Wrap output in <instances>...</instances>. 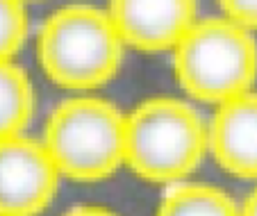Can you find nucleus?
Instances as JSON below:
<instances>
[{
	"label": "nucleus",
	"mask_w": 257,
	"mask_h": 216,
	"mask_svg": "<svg viewBox=\"0 0 257 216\" xmlns=\"http://www.w3.org/2000/svg\"><path fill=\"white\" fill-rule=\"evenodd\" d=\"M123 46L105 10L89 3L64 5L37 34V57L50 82L66 91L91 93L114 80Z\"/></svg>",
	"instance_id": "obj_1"
},
{
	"label": "nucleus",
	"mask_w": 257,
	"mask_h": 216,
	"mask_svg": "<svg viewBox=\"0 0 257 216\" xmlns=\"http://www.w3.org/2000/svg\"><path fill=\"white\" fill-rule=\"evenodd\" d=\"M207 155V123L178 98H151L125 114L123 166L151 184L182 182Z\"/></svg>",
	"instance_id": "obj_2"
},
{
	"label": "nucleus",
	"mask_w": 257,
	"mask_h": 216,
	"mask_svg": "<svg viewBox=\"0 0 257 216\" xmlns=\"http://www.w3.org/2000/svg\"><path fill=\"white\" fill-rule=\"evenodd\" d=\"M180 89L205 105H223L252 91L257 80V39L225 19H196L171 50Z\"/></svg>",
	"instance_id": "obj_3"
},
{
	"label": "nucleus",
	"mask_w": 257,
	"mask_h": 216,
	"mask_svg": "<svg viewBox=\"0 0 257 216\" xmlns=\"http://www.w3.org/2000/svg\"><path fill=\"white\" fill-rule=\"evenodd\" d=\"M125 114L105 98L80 93L50 112L44 144L59 178L93 184L123 166Z\"/></svg>",
	"instance_id": "obj_4"
},
{
	"label": "nucleus",
	"mask_w": 257,
	"mask_h": 216,
	"mask_svg": "<svg viewBox=\"0 0 257 216\" xmlns=\"http://www.w3.org/2000/svg\"><path fill=\"white\" fill-rule=\"evenodd\" d=\"M59 189V173L41 141L0 139V216H41Z\"/></svg>",
	"instance_id": "obj_5"
},
{
	"label": "nucleus",
	"mask_w": 257,
	"mask_h": 216,
	"mask_svg": "<svg viewBox=\"0 0 257 216\" xmlns=\"http://www.w3.org/2000/svg\"><path fill=\"white\" fill-rule=\"evenodd\" d=\"M105 12L123 46L139 53H171L198 19V0H109Z\"/></svg>",
	"instance_id": "obj_6"
},
{
	"label": "nucleus",
	"mask_w": 257,
	"mask_h": 216,
	"mask_svg": "<svg viewBox=\"0 0 257 216\" xmlns=\"http://www.w3.org/2000/svg\"><path fill=\"white\" fill-rule=\"evenodd\" d=\"M207 153L225 173L257 180V93L246 91L218 105L207 123Z\"/></svg>",
	"instance_id": "obj_7"
},
{
	"label": "nucleus",
	"mask_w": 257,
	"mask_h": 216,
	"mask_svg": "<svg viewBox=\"0 0 257 216\" xmlns=\"http://www.w3.org/2000/svg\"><path fill=\"white\" fill-rule=\"evenodd\" d=\"M155 216H239V205L214 184L182 180L166 187Z\"/></svg>",
	"instance_id": "obj_8"
},
{
	"label": "nucleus",
	"mask_w": 257,
	"mask_h": 216,
	"mask_svg": "<svg viewBox=\"0 0 257 216\" xmlns=\"http://www.w3.org/2000/svg\"><path fill=\"white\" fill-rule=\"evenodd\" d=\"M34 105L28 73L12 59L0 62V139L23 135L34 116Z\"/></svg>",
	"instance_id": "obj_9"
},
{
	"label": "nucleus",
	"mask_w": 257,
	"mask_h": 216,
	"mask_svg": "<svg viewBox=\"0 0 257 216\" xmlns=\"http://www.w3.org/2000/svg\"><path fill=\"white\" fill-rule=\"evenodd\" d=\"M28 39V12L21 0H0V62L14 59Z\"/></svg>",
	"instance_id": "obj_10"
},
{
	"label": "nucleus",
	"mask_w": 257,
	"mask_h": 216,
	"mask_svg": "<svg viewBox=\"0 0 257 216\" xmlns=\"http://www.w3.org/2000/svg\"><path fill=\"white\" fill-rule=\"evenodd\" d=\"M218 7L225 19L243 25L250 32L257 30V0H218Z\"/></svg>",
	"instance_id": "obj_11"
},
{
	"label": "nucleus",
	"mask_w": 257,
	"mask_h": 216,
	"mask_svg": "<svg viewBox=\"0 0 257 216\" xmlns=\"http://www.w3.org/2000/svg\"><path fill=\"white\" fill-rule=\"evenodd\" d=\"M64 216H118L114 211L105 209V207H93V205H82V207H73Z\"/></svg>",
	"instance_id": "obj_12"
},
{
	"label": "nucleus",
	"mask_w": 257,
	"mask_h": 216,
	"mask_svg": "<svg viewBox=\"0 0 257 216\" xmlns=\"http://www.w3.org/2000/svg\"><path fill=\"white\" fill-rule=\"evenodd\" d=\"M239 216H257V187L250 191L243 205H239Z\"/></svg>",
	"instance_id": "obj_13"
},
{
	"label": "nucleus",
	"mask_w": 257,
	"mask_h": 216,
	"mask_svg": "<svg viewBox=\"0 0 257 216\" xmlns=\"http://www.w3.org/2000/svg\"><path fill=\"white\" fill-rule=\"evenodd\" d=\"M21 3H25V5H28V3H39V0H21Z\"/></svg>",
	"instance_id": "obj_14"
}]
</instances>
